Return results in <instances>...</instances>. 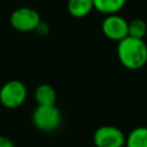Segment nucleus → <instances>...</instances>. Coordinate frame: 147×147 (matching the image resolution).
Listing matches in <instances>:
<instances>
[{
	"instance_id": "39448f33",
	"label": "nucleus",
	"mask_w": 147,
	"mask_h": 147,
	"mask_svg": "<svg viewBox=\"0 0 147 147\" xmlns=\"http://www.w3.org/2000/svg\"><path fill=\"white\" fill-rule=\"evenodd\" d=\"M93 142L95 147H124L125 136L114 125H102L94 131Z\"/></svg>"
},
{
	"instance_id": "9d476101",
	"label": "nucleus",
	"mask_w": 147,
	"mask_h": 147,
	"mask_svg": "<svg viewBox=\"0 0 147 147\" xmlns=\"http://www.w3.org/2000/svg\"><path fill=\"white\" fill-rule=\"evenodd\" d=\"M125 2L126 0H93L94 9L106 15L117 14L124 7Z\"/></svg>"
},
{
	"instance_id": "f8f14e48",
	"label": "nucleus",
	"mask_w": 147,
	"mask_h": 147,
	"mask_svg": "<svg viewBox=\"0 0 147 147\" xmlns=\"http://www.w3.org/2000/svg\"><path fill=\"white\" fill-rule=\"evenodd\" d=\"M34 31H37V33H38V34L45 36V34H47V33H48V31H49V28H48V25H47V24H45V23L40 22V23L38 24L37 29H36Z\"/></svg>"
},
{
	"instance_id": "423d86ee",
	"label": "nucleus",
	"mask_w": 147,
	"mask_h": 147,
	"mask_svg": "<svg viewBox=\"0 0 147 147\" xmlns=\"http://www.w3.org/2000/svg\"><path fill=\"white\" fill-rule=\"evenodd\" d=\"M127 29L129 22L117 14L107 15L101 24V30L103 34L108 39L114 41H121L122 39L127 37Z\"/></svg>"
},
{
	"instance_id": "7ed1b4c3",
	"label": "nucleus",
	"mask_w": 147,
	"mask_h": 147,
	"mask_svg": "<svg viewBox=\"0 0 147 147\" xmlns=\"http://www.w3.org/2000/svg\"><path fill=\"white\" fill-rule=\"evenodd\" d=\"M28 90L24 83L17 79L6 82L0 88V103L9 109L22 106L26 99Z\"/></svg>"
},
{
	"instance_id": "0eeeda50",
	"label": "nucleus",
	"mask_w": 147,
	"mask_h": 147,
	"mask_svg": "<svg viewBox=\"0 0 147 147\" xmlns=\"http://www.w3.org/2000/svg\"><path fill=\"white\" fill-rule=\"evenodd\" d=\"M34 100L38 106H55L56 92L48 84H40L34 90Z\"/></svg>"
},
{
	"instance_id": "1a4fd4ad",
	"label": "nucleus",
	"mask_w": 147,
	"mask_h": 147,
	"mask_svg": "<svg viewBox=\"0 0 147 147\" xmlns=\"http://www.w3.org/2000/svg\"><path fill=\"white\" fill-rule=\"evenodd\" d=\"M125 147H147V126H138L125 137Z\"/></svg>"
},
{
	"instance_id": "20e7f679",
	"label": "nucleus",
	"mask_w": 147,
	"mask_h": 147,
	"mask_svg": "<svg viewBox=\"0 0 147 147\" xmlns=\"http://www.w3.org/2000/svg\"><path fill=\"white\" fill-rule=\"evenodd\" d=\"M9 21L11 26L20 32L34 31L38 24L41 22L39 13L29 7H21L15 9L10 15Z\"/></svg>"
},
{
	"instance_id": "6e6552de",
	"label": "nucleus",
	"mask_w": 147,
	"mask_h": 147,
	"mask_svg": "<svg viewBox=\"0 0 147 147\" xmlns=\"http://www.w3.org/2000/svg\"><path fill=\"white\" fill-rule=\"evenodd\" d=\"M94 9L93 0H69L68 11L71 16L80 18L87 16Z\"/></svg>"
},
{
	"instance_id": "ddd939ff",
	"label": "nucleus",
	"mask_w": 147,
	"mask_h": 147,
	"mask_svg": "<svg viewBox=\"0 0 147 147\" xmlns=\"http://www.w3.org/2000/svg\"><path fill=\"white\" fill-rule=\"evenodd\" d=\"M0 147H15V146L9 138L5 136H0Z\"/></svg>"
},
{
	"instance_id": "f257e3e1",
	"label": "nucleus",
	"mask_w": 147,
	"mask_h": 147,
	"mask_svg": "<svg viewBox=\"0 0 147 147\" xmlns=\"http://www.w3.org/2000/svg\"><path fill=\"white\" fill-rule=\"evenodd\" d=\"M119 62L130 70L141 69L147 63V45L144 39L125 37L117 45Z\"/></svg>"
},
{
	"instance_id": "f03ea898",
	"label": "nucleus",
	"mask_w": 147,
	"mask_h": 147,
	"mask_svg": "<svg viewBox=\"0 0 147 147\" xmlns=\"http://www.w3.org/2000/svg\"><path fill=\"white\" fill-rule=\"evenodd\" d=\"M61 113L55 106H37L32 113L33 125L44 132L55 131L61 125Z\"/></svg>"
},
{
	"instance_id": "9b49d317",
	"label": "nucleus",
	"mask_w": 147,
	"mask_h": 147,
	"mask_svg": "<svg viewBox=\"0 0 147 147\" xmlns=\"http://www.w3.org/2000/svg\"><path fill=\"white\" fill-rule=\"evenodd\" d=\"M147 33V24L141 18H134L131 22H129V29H127V36L144 39V37Z\"/></svg>"
}]
</instances>
